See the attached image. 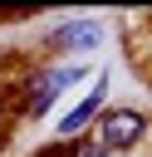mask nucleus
Here are the masks:
<instances>
[{
    "mask_svg": "<svg viewBox=\"0 0 152 157\" xmlns=\"http://www.w3.org/2000/svg\"><path fill=\"white\" fill-rule=\"evenodd\" d=\"M147 128L152 123H147L142 108H108V113H98V147L103 152H127L147 137Z\"/></svg>",
    "mask_w": 152,
    "mask_h": 157,
    "instance_id": "obj_1",
    "label": "nucleus"
},
{
    "mask_svg": "<svg viewBox=\"0 0 152 157\" xmlns=\"http://www.w3.org/2000/svg\"><path fill=\"white\" fill-rule=\"evenodd\" d=\"M78 78H83V69H78V64L39 69V74L29 78V93H25V118H44V113L59 103V93H64V88H74Z\"/></svg>",
    "mask_w": 152,
    "mask_h": 157,
    "instance_id": "obj_2",
    "label": "nucleus"
},
{
    "mask_svg": "<svg viewBox=\"0 0 152 157\" xmlns=\"http://www.w3.org/2000/svg\"><path fill=\"white\" fill-rule=\"evenodd\" d=\"M103 93H108V74H98L93 88H88V98H78V103L59 118V137H78L88 123H98V113H103Z\"/></svg>",
    "mask_w": 152,
    "mask_h": 157,
    "instance_id": "obj_3",
    "label": "nucleus"
},
{
    "mask_svg": "<svg viewBox=\"0 0 152 157\" xmlns=\"http://www.w3.org/2000/svg\"><path fill=\"white\" fill-rule=\"evenodd\" d=\"M103 44V29L98 20H69L59 29H49V49H64V54H88Z\"/></svg>",
    "mask_w": 152,
    "mask_h": 157,
    "instance_id": "obj_4",
    "label": "nucleus"
},
{
    "mask_svg": "<svg viewBox=\"0 0 152 157\" xmlns=\"http://www.w3.org/2000/svg\"><path fill=\"white\" fill-rule=\"evenodd\" d=\"M69 157H113V152H103L98 142H83V147H69Z\"/></svg>",
    "mask_w": 152,
    "mask_h": 157,
    "instance_id": "obj_5",
    "label": "nucleus"
}]
</instances>
